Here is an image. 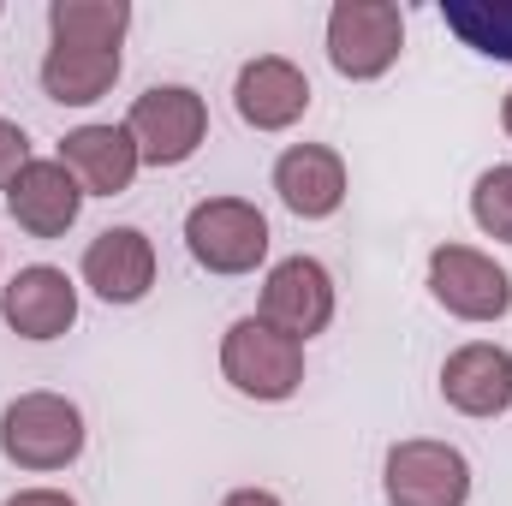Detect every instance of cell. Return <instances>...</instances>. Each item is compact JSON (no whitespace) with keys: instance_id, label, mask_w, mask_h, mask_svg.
Masks as SVG:
<instances>
[{"instance_id":"6da1fadb","label":"cell","mask_w":512,"mask_h":506,"mask_svg":"<svg viewBox=\"0 0 512 506\" xmlns=\"http://www.w3.org/2000/svg\"><path fill=\"white\" fill-rule=\"evenodd\" d=\"M84 411L66 399V393H18L0 405V459L30 471V477H48V471H66L84 459Z\"/></svg>"},{"instance_id":"7a4b0ae2","label":"cell","mask_w":512,"mask_h":506,"mask_svg":"<svg viewBox=\"0 0 512 506\" xmlns=\"http://www.w3.org/2000/svg\"><path fill=\"white\" fill-rule=\"evenodd\" d=\"M221 376L239 399L256 405H286L304 387V346L280 328H268L262 316H239L221 334Z\"/></svg>"},{"instance_id":"3957f363","label":"cell","mask_w":512,"mask_h":506,"mask_svg":"<svg viewBox=\"0 0 512 506\" xmlns=\"http://www.w3.org/2000/svg\"><path fill=\"white\" fill-rule=\"evenodd\" d=\"M185 251L221 280L256 274L268 262V215L245 197H203L185 209Z\"/></svg>"},{"instance_id":"277c9868","label":"cell","mask_w":512,"mask_h":506,"mask_svg":"<svg viewBox=\"0 0 512 506\" xmlns=\"http://www.w3.org/2000/svg\"><path fill=\"white\" fill-rule=\"evenodd\" d=\"M405 54V12L393 0H334L328 12V66L352 84H376Z\"/></svg>"},{"instance_id":"5b68a950","label":"cell","mask_w":512,"mask_h":506,"mask_svg":"<svg viewBox=\"0 0 512 506\" xmlns=\"http://www.w3.org/2000/svg\"><path fill=\"white\" fill-rule=\"evenodd\" d=\"M143 167H185L209 143V102L191 84H149L126 114Z\"/></svg>"},{"instance_id":"8992f818","label":"cell","mask_w":512,"mask_h":506,"mask_svg":"<svg viewBox=\"0 0 512 506\" xmlns=\"http://www.w3.org/2000/svg\"><path fill=\"white\" fill-rule=\"evenodd\" d=\"M387 506H471V459L453 441H393L382 459Z\"/></svg>"},{"instance_id":"52a82bcc","label":"cell","mask_w":512,"mask_h":506,"mask_svg":"<svg viewBox=\"0 0 512 506\" xmlns=\"http://www.w3.org/2000/svg\"><path fill=\"white\" fill-rule=\"evenodd\" d=\"M340 310V292H334V274L316 262V256H280L268 274H262V298H256V316L280 334H292L298 346H310L316 334H328Z\"/></svg>"},{"instance_id":"ba28073f","label":"cell","mask_w":512,"mask_h":506,"mask_svg":"<svg viewBox=\"0 0 512 506\" xmlns=\"http://www.w3.org/2000/svg\"><path fill=\"white\" fill-rule=\"evenodd\" d=\"M429 298L459 322H501L512 310V274L477 245H435L429 251Z\"/></svg>"},{"instance_id":"9c48e42d","label":"cell","mask_w":512,"mask_h":506,"mask_svg":"<svg viewBox=\"0 0 512 506\" xmlns=\"http://www.w3.org/2000/svg\"><path fill=\"white\" fill-rule=\"evenodd\" d=\"M0 322H6L18 340H36V346L72 334V322H78V280H72L66 268H54V262L18 268V274L0 286Z\"/></svg>"},{"instance_id":"30bf717a","label":"cell","mask_w":512,"mask_h":506,"mask_svg":"<svg viewBox=\"0 0 512 506\" xmlns=\"http://www.w3.org/2000/svg\"><path fill=\"white\" fill-rule=\"evenodd\" d=\"M155 268H161V262H155V239H149L143 227H102V233L84 245V262H78L84 286H90L102 304H114V310L149 298Z\"/></svg>"},{"instance_id":"8fae6325","label":"cell","mask_w":512,"mask_h":506,"mask_svg":"<svg viewBox=\"0 0 512 506\" xmlns=\"http://www.w3.org/2000/svg\"><path fill=\"white\" fill-rule=\"evenodd\" d=\"M346 191H352V173H346V155L340 149H328V143H286L274 155V197L298 221L340 215Z\"/></svg>"},{"instance_id":"7c38bea8","label":"cell","mask_w":512,"mask_h":506,"mask_svg":"<svg viewBox=\"0 0 512 506\" xmlns=\"http://www.w3.org/2000/svg\"><path fill=\"white\" fill-rule=\"evenodd\" d=\"M310 96L316 90H310L304 66H292L286 54H256L233 78V108L251 131H292L310 114Z\"/></svg>"},{"instance_id":"4fadbf2b","label":"cell","mask_w":512,"mask_h":506,"mask_svg":"<svg viewBox=\"0 0 512 506\" xmlns=\"http://www.w3.org/2000/svg\"><path fill=\"white\" fill-rule=\"evenodd\" d=\"M6 215L30 239H66L84 215V185L60 167V155H36L12 185H6Z\"/></svg>"},{"instance_id":"5bb4252c","label":"cell","mask_w":512,"mask_h":506,"mask_svg":"<svg viewBox=\"0 0 512 506\" xmlns=\"http://www.w3.org/2000/svg\"><path fill=\"white\" fill-rule=\"evenodd\" d=\"M441 399L459 417H477V423L507 417L512 411V352L495 346V340H465L441 364Z\"/></svg>"},{"instance_id":"9a60e30c","label":"cell","mask_w":512,"mask_h":506,"mask_svg":"<svg viewBox=\"0 0 512 506\" xmlns=\"http://www.w3.org/2000/svg\"><path fill=\"white\" fill-rule=\"evenodd\" d=\"M60 167L84 185V197H126L143 155L126 126H78L60 137Z\"/></svg>"},{"instance_id":"2e32d148","label":"cell","mask_w":512,"mask_h":506,"mask_svg":"<svg viewBox=\"0 0 512 506\" xmlns=\"http://www.w3.org/2000/svg\"><path fill=\"white\" fill-rule=\"evenodd\" d=\"M126 60L120 48H72V42H48L42 54V96L60 108H96L114 84H120Z\"/></svg>"},{"instance_id":"e0dca14e","label":"cell","mask_w":512,"mask_h":506,"mask_svg":"<svg viewBox=\"0 0 512 506\" xmlns=\"http://www.w3.org/2000/svg\"><path fill=\"white\" fill-rule=\"evenodd\" d=\"M131 30L126 0H48V36L72 48H120Z\"/></svg>"},{"instance_id":"ac0fdd59","label":"cell","mask_w":512,"mask_h":506,"mask_svg":"<svg viewBox=\"0 0 512 506\" xmlns=\"http://www.w3.org/2000/svg\"><path fill=\"white\" fill-rule=\"evenodd\" d=\"M441 18L465 48L489 60H512V0H447Z\"/></svg>"},{"instance_id":"d6986e66","label":"cell","mask_w":512,"mask_h":506,"mask_svg":"<svg viewBox=\"0 0 512 506\" xmlns=\"http://www.w3.org/2000/svg\"><path fill=\"white\" fill-rule=\"evenodd\" d=\"M471 221H477L483 239L512 245V161L477 173V185H471Z\"/></svg>"},{"instance_id":"ffe728a7","label":"cell","mask_w":512,"mask_h":506,"mask_svg":"<svg viewBox=\"0 0 512 506\" xmlns=\"http://www.w3.org/2000/svg\"><path fill=\"white\" fill-rule=\"evenodd\" d=\"M36 155H30V131L18 126V120H0V191L30 167Z\"/></svg>"},{"instance_id":"44dd1931","label":"cell","mask_w":512,"mask_h":506,"mask_svg":"<svg viewBox=\"0 0 512 506\" xmlns=\"http://www.w3.org/2000/svg\"><path fill=\"white\" fill-rule=\"evenodd\" d=\"M0 506H78L66 489H18V495H6Z\"/></svg>"},{"instance_id":"7402d4cb","label":"cell","mask_w":512,"mask_h":506,"mask_svg":"<svg viewBox=\"0 0 512 506\" xmlns=\"http://www.w3.org/2000/svg\"><path fill=\"white\" fill-rule=\"evenodd\" d=\"M221 506H286V501H280L274 489H233Z\"/></svg>"},{"instance_id":"603a6c76","label":"cell","mask_w":512,"mask_h":506,"mask_svg":"<svg viewBox=\"0 0 512 506\" xmlns=\"http://www.w3.org/2000/svg\"><path fill=\"white\" fill-rule=\"evenodd\" d=\"M501 126H507V137H512V90H507V102H501Z\"/></svg>"},{"instance_id":"cb8c5ba5","label":"cell","mask_w":512,"mask_h":506,"mask_svg":"<svg viewBox=\"0 0 512 506\" xmlns=\"http://www.w3.org/2000/svg\"><path fill=\"white\" fill-rule=\"evenodd\" d=\"M0 286H6V280H0Z\"/></svg>"}]
</instances>
